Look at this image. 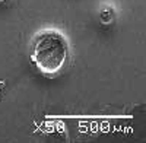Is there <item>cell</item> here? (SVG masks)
<instances>
[{
    "label": "cell",
    "mask_w": 146,
    "mask_h": 143,
    "mask_svg": "<svg viewBox=\"0 0 146 143\" xmlns=\"http://www.w3.org/2000/svg\"><path fill=\"white\" fill-rule=\"evenodd\" d=\"M67 56V41L57 31L40 34L31 47V62L44 75L58 73L63 69Z\"/></svg>",
    "instance_id": "cell-1"
},
{
    "label": "cell",
    "mask_w": 146,
    "mask_h": 143,
    "mask_svg": "<svg viewBox=\"0 0 146 143\" xmlns=\"http://www.w3.org/2000/svg\"><path fill=\"white\" fill-rule=\"evenodd\" d=\"M0 2H6V0H0Z\"/></svg>",
    "instance_id": "cell-2"
}]
</instances>
